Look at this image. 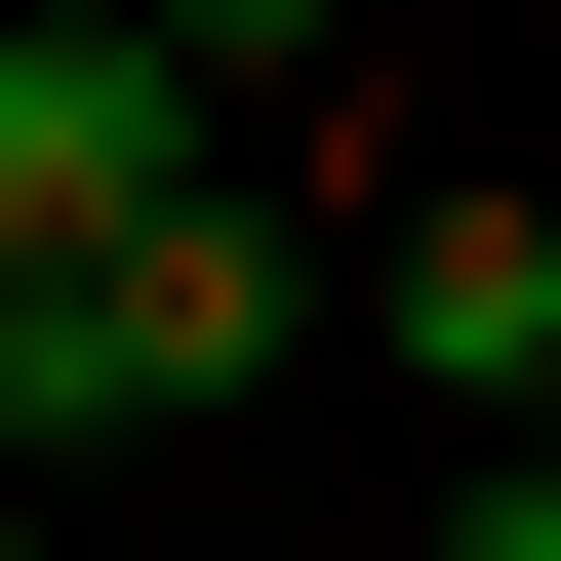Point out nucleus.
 <instances>
[{"label":"nucleus","instance_id":"f257e3e1","mask_svg":"<svg viewBox=\"0 0 561 561\" xmlns=\"http://www.w3.org/2000/svg\"><path fill=\"white\" fill-rule=\"evenodd\" d=\"M201 161H241V121H201L161 41H121V0H0V280H121Z\"/></svg>","mask_w":561,"mask_h":561},{"label":"nucleus","instance_id":"0eeeda50","mask_svg":"<svg viewBox=\"0 0 561 561\" xmlns=\"http://www.w3.org/2000/svg\"><path fill=\"white\" fill-rule=\"evenodd\" d=\"M0 561H41V522H0Z\"/></svg>","mask_w":561,"mask_h":561},{"label":"nucleus","instance_id":"423d86ee","mask_svg":"<svg viewBox=\"0 0 561 561\" xmlns=\"http://www.w3.org/2000/svg\"><path fill=\"white\" fill-rule=\"evenodd\" d=\"M442 561H561V481H522V442H481V481H442Z\"/></svg>","mask_w":561,"mask_h":561},{"label":"nucleus","instance_id":"7ed1b4c3","mask_svg":"<svg viewBox=\"0 0 561 561\" xmlns=\"http://www.w3.org/2000/svg\"><path fill=\"white\" fill-rule=\"evenodd\" d=\"M121 401H280V201H241V161L121 241Z\"/></svg>","mask_w":561,"mask_h":561},{"label":"nucleus","instance_id":"20e7f679","mask_svg":"<svg viewBox=\"0 0 561 561\" xmlns=\"http://www.w3.org/2000/svg\"><path fill=\"white\" fill-rule=\"evenodd\" d=\"M0 442H161L121 401V280H0Z\"/></svg>","mask_w":561,"mask_h":561},{"label":"nucleus","instance_id":"39448f33","mask_svg":"<svg viewBox=\"0 0 561 561\" xmlns=\"http://www.w3.org/2000/svg\"><path fill=\"white\" fill-rule=\"evenodd\" d=\"M121 41H161V81L241 121V81H321V41H362V0H121Z\"/></svg>","mask_w":561,"mask_h":561},{"label":"nucleus","instance_id":"6e6552de","mask_svg":"<svg viewBox=\"0 0 561 561\" xmlns=\"http://www.w3.org/2000/svg\"><path fill=\"white\" fill-rule=\"evenodd\" d=\"M522 481H561V442H522Z\"/></svg>","mask_w":561,"mask_h":561},{"label":"nucleus","instance_id":"f03ea898","mask_svg":"<svg viewBox=\"0 0 561 561\" xmlns=\"http://www.w3.org/2000/svg\"><path fill=\"white\" fill-rule=\"evenodd\" d=\"M362 321H401V401L561 442V201H401V241H362Z\"/></svg>","mask_w":561,"mask_h":561}]
</instances>
